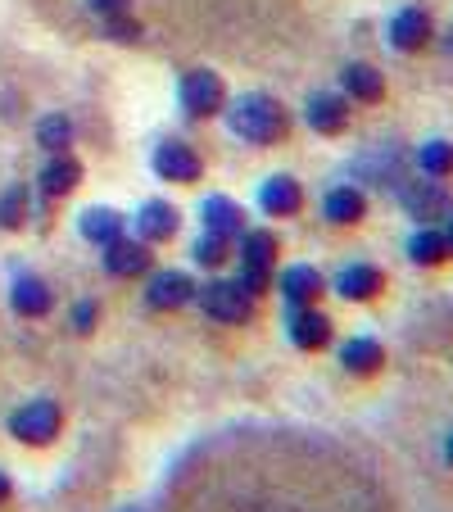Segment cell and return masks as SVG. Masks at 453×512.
Wrapping results in <instances>:
<instances>
[{
  "instance_id": "obj_33",
  "label": "cell",
  "mask_w": 453,
  "mask_h": 512,
  "mask_svg": "<svg viewBox=\"0 0 453 512\" xmlns=\"http://www.w3.org/2000/svg\"><path fill=\"white\" fill-rule=\"evenodd\" d=\"M14 499V481H10V476H5V472H0V508H5V503H10Z\"/></svg>"
},
{
  "instance_id": "obj_37",
  "label": "cell",
  "mask_w": 453,
  "mask_h": 512,
  "mask_svg": "<svg viewBox=\"0 0 453 512\" xmlns=\"http://www.w3.org/2000/svg\"><path fill=\"white\" fill-rule=\"evenodd\" d=\"M449 32H453V28H449ZM449 50H453V37H449Z\"/></svg>"
},
{
  "instance_id": "obj_21",
  "label": "cell",
  "mask_w": 453,
  "mask_h": 512,
  "mask_svg": "<svg viewBox=\"0 0 453 512\" xmlns=\"http://www.w3.org/2000/svg\"><path fill=\"white\" fill-rule=\"evenodd\" d=\"M236 263L241 268H268L277 272V259H281V241L277 232H268V227H245L241 236H236Z\"/></svg>"
},
{
  "instance_id": "obj_22",
  "label": "cell",
  "mask_w": 453,
  "mask_h": 512,
  "mask_svg": "<svg viewBox=\"0 0 453 512\" xmlns=\"http://www.w3.org/2000/svg\"><path fill=\"white\" fill-rule=\"evenodd\" d=\"M78 232H82V241L87 245L105 250V245H114L118 236H127V218L118 209H109V204H91V209H82Z\"/></svg>"
},
{
  "instance_id": "obj_18",
  "label": "cell",
  "mask_w": 453,
  "mask_h": 512,
  "mask_svg": "<svg viewBox=\"0 0 453 512\" xmlns=\"http://www.w3.org/2000/svg\"><path fill=\"white\" fill-rule=\"evenodd\" d=\"M340 96H345L349 105H381V100H386V78H381V68L363 64V59L345 64L340 68Z\"/></svg>"
},
{
  "instance_id": "obj_29",
  "label": "cell",
  "mask_w": 453,
  "mask_h": 512,
  "mask_svg": "<svg viewBox=\"0 0 453 512\" xmlns=\"http://www.w3.org/2000/svg\"><path fill=\"white\" fill-rule=\"evenodd\" d=\"M100 28H105V37L118 41V46H136V41H141V23H136L132 14H114V19H100Z\"/></svg>"
},
{
  "instance_id": "obj_17",
  "label": "cell",
  "mask_w": 453,
  "mask_h": 512,
  "mask_svg": "<svg viewBox=\"0 0 453 512\" xmlns=\"http://www.w3.org/2000/svg\"><path fill=\"white\" fill-rule=\"evenodd\" d=\"M340 368L354 381L381 377V372H386V345L376 336H349L345 345H340Z\"/></svg>"
},
{
  "instance_id": "obj_2",
  "label": "cell",
  "mask_w": 453,
  "mask_h": 512,
  "mask_svg": "<svg viewBox=\"0 0 453 512\" xmlns=\"http://www.w3.org/2000/svg\"><path fill=\"white\" fill-rule=\"evenodd\" d=\"M195 304L204 318L222 327H250L259 318V300L236 277H209L204 286H195Z\"/></svg>"
},
{
  "instance_id": "obj_32",
  "label": "cell",
  "mask_w": 453,
  "mask_h": 512,
  "mask_svg": "<svg viewBox=\"0 0 453 512\" xmlns=\"http://www.w3.org/2000/svg\"><path fill=\"white\" fill-rule=\"evenodd\" d=\"M127 5L132 0H87V10L100 14V19H114V14H127Z\"/></svg>"
},
{
  "instance_id": "obj_30",
  "label": "cell",
  "mask_w": 453,
  "mask_h": 512,
  "mask_svg": "<svg viewBox=\"0 0 453 512\" xmlns=\"http://www.w3.org/2000/svg\"><path fill=\"white\" fill-rule=\"evenodd\" d=\"M68 322H73L78 336H91V331L100 327V300H78L73 304V313H68Z\"/></svg>"
},
{
  "instance_id": "obj_8",
  "label": "cell",
  "mask_w": 453,
  "mask_h": 512,
  "mask_svg": "<svg viewBox=\"0 0 453 512\" xmlns=\"http://www.w3.org/2000/svg\"><path fill=\"white\" fill-rule=\"evenodd\" d=\"M286 336L299 354H322L336 340V322H331V313H322V304L286 309Z\"/></svg>"
},
{
  "instance_id": "obj_34",
  "label": "cell",
  "mask_w": 453,
  "mask_h": 512,
  "mask_svg": "<svg viewBox=\"0 0 453 512\" xmlns=\"http://www.w3.org/2000/svg\"><path fill=\"white\" fill-rule=\"evenodd\" d=\"M440 232H444V241H449V250H453V213H449V218H444V223H440Z\"/></svg>"
},
{
  "instance_id": "obj_5",
  "label": "cell",
  "mask_w": 453,
  "mask_h": 512,
  "mask_svg": "<svg viewBox=\"0 0 453 512\" xmlns=\"http://www.w3.org/2000/svg\"><path fill=\"white\" fill-rule=\"evenodd\" d=\"M399 204H404V213L413 223H435V227L453 213L449 182H435V177H408L399 186Z\"/></svg>"
},
{
  "instance_id": "obj_4",
  "label": "cell",
  "mask_w": 453,
  "mask_h": 512,
  "mask_svg": "<svg viewBox=\"0 0 453 512\" xmlns=\"http://www.w3.org/2000/svg\"><path fill=\"white\" fill-rule=\"evenodd\" d=\"M177 105H182L186 118H218L222 109H227V87H222V78L213 73V68H191V73H182V82H177Z\"/></svg>"
},
{
  "instance_id": "obj_11",
  "label": "cell",
  "mask_w": 453,
  "mask_h": 512,
  "mask_svg": "<svg viewBox=\"0 0 453 512\" xmlns=\"http://www.w3.org/2000/svg\"><path fill=\"white\" fill-rule=\"evenodd\" d=\"M150 168H155V177H164V182H177V186H191L204 177V159L200 150H191L186 141H159L155 155H150Z\"/></svg>"
},
{
  "instance_id": "obj_20",
  "label": "cell",
  "mask_w": 453,
  "mask_h": 512,
  "mask_svg": "<svg viewBox=\"0 0 453 512\" xmlns=\"http://www.w3.org/2000/svg\"><path fill=\"white\" fill-rule=\"evenodd\" d=\"M82 186V164L73 155H50L46 168L37 173V191L46 204H59L64 195H73Z\"/></svg>"
},
{
  "instance_id": "obj_9",
  "label": "cell",
  "mask_w": 453,
  "mask_h": 512,
  "mask_svg": "<svg viewBox=\"0 0 453 512\" xmlns=\"http://www.w3.org/2000/svg\"><path fill=\"white\" fill-rule=\"evenodd\" d=\"M145 304L155 313H177L186 309V304H195V281L191 272L182 268H150L145 272Z\"/></svg>"
},
{
  "instance_id": "obj_6",
  "label": "cell",
  "mask_w": 453,
  "mask_h": 512,
  "mask_svg": "<svg viewBox=\"0 0 453 512\" xmlns=\"http://www.w3.org/2000/svg\"><path fill=\"white\" fill-rule=\"evenodd\" d=\"M386 41H390V50H399V55H422V50L435 41L431 10H426V5H404V10H395L390 14Z\"/></svg>"
},
{
  "instance_id": "obj_12",
  "label": "cell",
  "mask_w": 453,
  "mask_h": 512,
  "mask_svg": "<svg viewBox=\"0 0 453 512\" xmlns=\"http://www.w3.org/2000/svg\"><path fill=\"white\" fill-rule=\"evenodd\" d=\"M100 263H105L109 277L136 281V277H145V272L155 268V250H150L145 241H136V236H118L114 245H105V250H100Z\"/></svg>"
},
{
  "instance_id": "obj_1",
  "label": "cell",
  "mask_w": 453,
  "mask_h": 512,
  "mask_svg": "<svg viewBox=\"0 0 453 512\" xmlns=\"http://www.w3.org/2000/svg\"><path fill=\"white\" fill-rule=\"evenodd\" d=\"M227 127H232V136H241V141L250 145H281L290 136V109L281 105V100H272L268 91H250V96H236L227 100Z\"/></svg>"
},
{
  "instance_id": "obj_23",
  "label": "cell",
  "mask_w": 453,
  "mask_h": 512,
  "mask_svg": "<svg viewBox=\"0 0 453 512\" xmlns=\"http://www.w3.org/2000/svg\"><path fill=\"white\" fill-rule=\"evenodd\" d=\"M200 223H204V232L236 241V236L245 232V209L232 200V195H204V204H200Z\"/></svg>"
},
{
  "instance_id": "obj_26",
  "label": "cell",
  "mask_w": 453,
  "mask_h": 512,
  "mask_svg": "<svg viewBox=\"0 0 453 512\" xmlns=\"http://www.w3.org/2000/svg\"><path fill=\"white\" fill-rule=\"evenodd\" d=\"M417 173L435 177V182H449V177H453V141L431 136V141L417 145Z\"/></svg>"
},
{
  "instance_id": "obj_27",
  "label": "cell",
  "mask_w": 453,
  "mask_h": 512,
  "mask_svg": "<svg viewBox=\"0 0 453 512\" xmlns=\"http://www.w3.org/2000/svg\"><path fill=\"white\" fill-rule=\"evenodd\" d=\"M37 145L46 150V155H68V150H73V118L46 114L37 123Z\"/></svg>"
},
{
  "instance_id": "obj_31",
  "label": "cell",
  "mask_w": 453,
  "mask_h": 512,
  "mask_svg": "<svg viewBox=\"0 0 453 512\" xmlns=\"http://www.w3.org/2000/svg\"><path fill=\"white\" fill-rule=\"evenodd\" d=\"M272 277H277V272H268V268H241V263H236V281L250 290L254 300H263V295L272 290Z\"/></svg>"
},
{
  "instance_id": "obj_28",
  "label": "cell",
  "mask_w": 453,
  "mask_h": 512,
  "mask_svg": "<svg viewBox=\"0 0 453 512\" xmlns=\"http://www.w3.org/2000/svg\"><path fill=\"white\" fill-rule=\"evenodd\" d=\"M232 245H236V241H227V236H213V232H204L200 241L191 245V259L200 263V268L218 272V268H227V263H232Z\"/></svg>"
},
{
  "instance_id": "obj_36",
  "label": "cell",
  "mask_w": 453,
  "mask_h": 512,
  "mask_svg": "<svg viewBox=\"0 0 453 512\" xmlns=\"http://www.w3.org/2000/svg\"><path fill=\"white\" fill-rule=\"evenodd\" d=\"M118 512H145V508H136V503H127V508H118Z\"/></svg>"
},
{
  "instance_id": "obj_16",
  "label": "cell",
  "mask_w": 453,
  "mask_h": 512,
  "mask_svg": "<svg viewBox=\"0 0 453 512\" xmlns=\"http://www.w3.org/2000/svg\"><path fill=\"white\" fill-rule=\"evenodd\" d=\"M304 186H299V177L290 173H272L268 182L259 186V209L268 213V218H299L304 213Z\"/></svg>"
},
{
  "instance_id": "obj_7",
  "label": "cell",
  "mask_w": 453,
  "mask_h": 512,
  "mask_svg": "<svg viewBox=\"0 0 453 512\" xmlns=\"http://www.w3.org/2000/svg\"><path fill=\"white\" fill-rule=\"evenodd\" d=\"M272 290H281L286 309H309V304H322V295L331 290V281L322 277V268L313 263H290L272 277Z\"/></svg>"
},
{
  "instance_id": "obj_15",
  "label": "cell",
  "mask_w": 453,
  "mask_h": 512,
  "mask_svg": "<svg viewBox=\"0 0 453 512\" xmlns=\"http://www.w3.org/2000/svg\"><path fill=\"white\" fill-rule=\"evenodd\" d=\"M182 232V209L168 200H145L136 209V241L145 245H168L173 236Z\"/></svg>"
},
{
  "instance_id": "obj_3",
  "label": "cell",
  "mask_w": 453,
  "mask_h": 512,
  "mask_svg": "<svg viewBox=\"0 0 453 512\" xmlns=\"http://www.w3.org/2000/svg\"><path fill=\"white\" fill-rule=\"evenodd\" d=\"M5 426H10V435L19 440V445L46 449V445H55L59 431H64V408H59L50 395H37V399H28V404L14 408Z\"/></svg>"
},
{
  "instance_id": "obj_19",
  "label": "cell",
  "mask_w": 453,
  "mask_h": 512,
  "mask_svg": "<svg viewBox=\"0 0 453 512\" xmlns=\"http://www.w3.org/2000/svg\"><path fill=\"white\" fill-rule=\"evenodd\" d=\"M322 218L331 227H358L367 218V191L354 182H340L322 195Z\"/></svg>"
},
{
  "instance_id": "obj_10",
  "label": "cell",
  "mask_w": 453,
  "mask_h": 512,
  "mask_svg": "<svg viewBox=\"0 0 453 512\" xmlns=\"http://www.w3.org/2000/svg\"><path fill=\"white\" fill-rule=\"evenodd\" d=\"M386 286H390L386 272L376 268V263H363V259L345 263V268L336 272V281H331V290H336L345 304H376L386 295Z\"/></svg>"
},
{
  "instance_id": "obj_13",
  "label": "cell",
  "mask_w": 453,
  "mask_h": 512,
  "mask_svg": "<svg viewBox=\"0 0 453 512\" xmlns=\"http://www.w3.org/2000/svg\"><path fill=\"white\" fill-rule=\"evenodd\" d=\"M349 118H354V105H349L340 91H313L309 105H304V123L318 136H345Z\"/></svg>"
},
{
  "instance_id": "obj_24",
  "label": "cell",
  "mask_w": 453,
  "mask_h": 512,
  "mask_svg": "<svg viewBox=\"0 0 453 512\" xmlns=\"http://www.w3.org/2000/svg\"><path fill=\"white\" fill-rule=\"evenodd\" d=\"M449 259H453V250H449L440 227L417 223V232L408 236V263H413V268H444Z\"/></svg>"
},
{
  "instance_id": "obj_25",
  "label": "cell",
  "mask_w": 453,
  "mask_h": 512,
  "mask_svg": "<svg viewBox=\"0 0 453 512\" xmlns=\"http://www.w3.org/2000/svg\"><path fill=\"white\" fill-rule=\"evenodd\" d=\"M32 218V191L28 182H14L0 191V232H23Z\"/></svg>"
},
{
  "instance_id": "obj_35",
  "label": "cell",
  "mask_w": 453,
  "mask_h": 512,
  "mask_svg": "<svg viewBox=\"0 0 453 512\" xmlns=\"http://www.w3.org/2000/svg\"><path fill=\"white\" fill-rule=\"evenodd\" d=\"M444 463H449V467H453V431H449V435H444Z\"/></svg>"
},
{
  "instance_id": "obj_14",
  "label": "cell",
  "mask_w": 453,
  "mask_h": 512,
  "mask_svg": "<svg viewBox=\"0 0 453 512\" xmlns=\"http://www.w3.org/2000/svg\"><path fill=\"white\" fill-rule=\"evenodd\" d=\"M10 309L28 322H41L55 313V290H50V281L37 277V272H19L10 286Z\"/></svg>"
}]
</instances>
